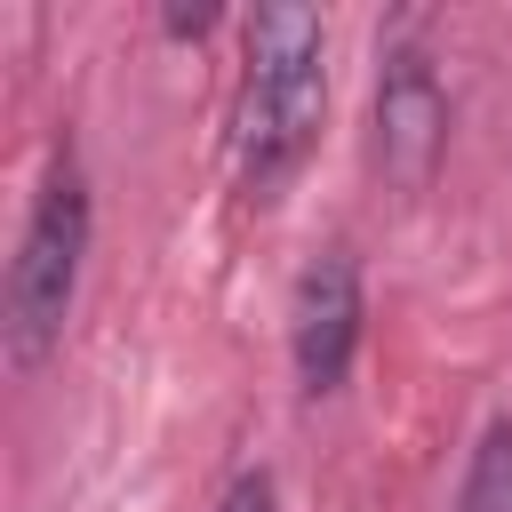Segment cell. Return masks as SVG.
Instances as JSON below:
<instances>
[{
	"label": "cell",
	"mask_w": 512,
	"mask_h": 512,
	"mask_svg": "<svg viewBox=\"0 0 512 512\" xmlns=\"http://www.w3.org/2000/svg\"><path fill=\"white\" fill-rule=\"evenodd\" d=\"M288 352H296V384L312 400H328L360 352V264L344 248H320L296 280V312H288Z\"/></svg>",
	"instance_id": "3"
},
{
	"label": "cell",
	"mask_w": 512,
	"mask_h": 512,
	"mask_svg": "<svg viewBox=\"0 0 512 512\" xmlns=\"http://www.w3.org/2000/svg\"><path fill=\"white\" fill-rule=\"evenodd\" d=\"M216 8H168V32H208Z\"/></svg>",
	"instance_id": "7"
},
{
	"label": "cell",
	"mask_w": 512,
	"mask_h": 512,
	"mask_svg": "<svg viewBox=\"0 0 512 512\" xmlns=\"http://www.w3.org/2000/svg\"><path fill=\"white\" fill-rule=\"evenodd\" d=\"M216 512H272V472H240Z\"/></svg>",
	"instance_id": "6"
},
{
	"label": "cell",
	"mask_w": 512,
	"mask_h": 512,
	"mask_svg": "<svg viewBox=\"0 0 512 512\" xmlns=\"http://www.w3.org/2000/svg\"><path fill=\"white\" fill-rule=\"evenodd\" d=\"M456 512H512V416H496L464 464V496Z\"/></svg>",
	"instance_id": "5"
},
{
	"label": "cell",
	"mask_w": 512,
	"mask_h": 512,
	"mask_svg": "<svg viewBox=\"0 0 512 512\" xmlns=\"http://www.w3.org/2000/svg\"><path fill=\"white\" fill-rule=\"evenodd\" d=\"M328 112V32L312 8H256L248 16V80H240V192L264 208L288 168L304 160Z\"/></svg>",
	"instance_id": "1"
},
{
	"label": "cell",
	"mask_w": 512,
	"mask_h": 512,
	"mask_svg": "<svg viewBox=\"0 0 512 512\" xmlns=\"http://www.w3.org/2000/svg\"><path fill=\"white\" fill-rule=\"evenodd\" d=\"M448 144V96H440V72L416 56V48H384V72H376V160L392 184H424L432 160Z\"/></svg>",
	"instance_id": "4"
},
{
	"label": "cell",
	"mask_w": 512,
	"mask_h": 512,
	"mask_svg": "<svg viewBox=\"0 0 512 512\" xmlns=\"http://www.w3.org/2000/svg\"><path fill=\"white\" fill-rule=\"evenodd\" d=\"M80 256H88V184L56 152V168H48V184L24 216V240H16V264H8V304H0V336H8L16 368H40L56 352L72 288H80Z\"/></svg>",
	"instance_id": "2"
}]
</instances>
